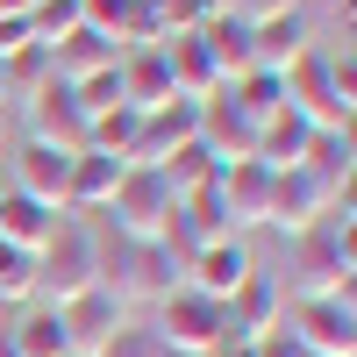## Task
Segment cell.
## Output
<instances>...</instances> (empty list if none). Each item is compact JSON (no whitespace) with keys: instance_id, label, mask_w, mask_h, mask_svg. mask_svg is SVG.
Masks as SVG:
<instances>
[{"instance_id":"23","label":"cell","mask_w":357,"mask_h":357,"mask_svg":"<svg viewBox=\"0 0 357 357\" xmlns=\"http://www.w3.org/2000/svg\"><path fill=\"white\" fill-rule=\"evenodd\" d=\"M107 65H114V43H107V36H93L86 22L72 29V36H57V43H50V72L65 79V86L93 79V72H107Z\"/></svg>"},{"instance_id":"9","label":"cell","mask_w":357,"mask_h":357,"mask_svg":"<svg viewBox=\"0 0 357 357\" xmlns=\"http://www.w3.org/2000/svg\"><path fill=\"white\" fill-rule=\"evenodd\" d=\"M29 143H50V151H65V158L86 151V107L72 100L65 79H50L43 93L29 100Z\"/></svg>"},{"instance_id":"15","label":"cell","mask_w":357,"mask_h":357,"mask_svg":"<svg viewBox=\"0 0 357 357\" xmlns=\"http://www.w3.org/2000/svg\"><path fill=\"white\" fill-rule=\"evenodd\" d=\"M215 193H222V207H229V229L243 236V229L264 222V207H272V172H264L257 158L222 165V172H215Z\"/></svg>"},{"instance_id":"8","label":"cell","mask_w":357,"mask_h":357,"mask_svg":"<svg viewBox=\"0 0 357 357\" xmlns=\"http://www.w3.org/2000/svg\"><path fill=\"white\" fill-rule=\"evenodd\" d=\"M57 321H65V343H72V357H100L114 336L129 329V307L114 301V293H79V301H65L57 307Z\"/></svg>"},{"instance_id":"26","label":"cell","mask_w":357,"mask_h":357,"mask_svg":"<svg viewBox=\"0 0 357 357\" xmlns=\"http://www.w3.org/2000/svg\"><path fill=\"white\" fill-rule=\"evenodd\" d=\"M50 79H57V72H50V50H43V43H29V50H15L8 65H0V100H22V107H29Z\"/></svg>"},{"instance_id":"5","label":"cell","mask_w":357,"mask_h":357,"mask_svg":"<svg viewBox=\"0 0 357 357\" xmlns=\"http://www.w3.org/2000/svg\"><path fill=\"white\" fill-rule=\"evenodd\" d=\"M172 207H178V193L165 186V172L129 165V172H122V186H114V200H107V229H114V236H129V243H158L165 222H172Z\"/></svg>"},{"instance_id":"17","label":"cell","mask_w":357,"mask_h":357,"mask_svg":"<svg viewBox=\"0 0 357 357\" xmlns=\"http://www.w3.org/2000/svg\"><path fill=\"white\" fill-rule=\"evenodd\" d=\"M158 50H165V72H172L178 100H215L222 93V72H215V57H207V43L193 36V29H186V36H165Z\"/></svg>"},{"instance_id":"6","label":"cell","mask_w":357,"mask_h":357,"mask_svg":"<svg viewBox=\"0 0 357 357\" xmlns=\"http://www.w3.org/2000/svg\"><path fill=\"white\" fill-rule=\"evenodd\" d=\"M279 329L307 357H357V301H293Z\"/></svg>"},{"instance_id":"39","label":"cell","mask_w":357,"mask_h":357,"mask_svg":"<svg viewBox=\"0 0 357 357\" xmlns=\"http://www.w3.org/2000/svg\"><path fill=\"white\" fill-rule=\"evenodd\" d=\"M29 8H36V0H0V15H29Z\"/></svg>"},{"instance_id":"19","label":"cell","mask_w":357,"mask_h":357,"mask_svg":"<svg viewBox=\"0 0 357 357\" xmlns=\"http://www.w3.org/2000/svg\"><path fill=\"white\" fill-rule=\"evenodd\" d=\"M301 172H307L329 200H343V193H350V172H357V158H350V129H314L307 151H301Z\"/></svg>"},{"instance_id":"27","label":"cell","mask_w":357,"mask_h":357,"mask_svg":"<svg viewBox=\"0 0 357 357\" xmlns=\"http://www.w3.org/2000/svg\"><path fill=\"white\" fill-rule=\"evenodd\" d=\"M222 93H229V107L243 114V122H264V114H279V107H286L279 72H243L236 86H222Z\"/></svg>"},{"instance_id":"37","label":"cell","mask_w":357,"mask_h":357,"mask_svg":"<svg viewBox=\"0 0 357 357\" xmlns=\"http://www.w3.org/2000/svg\"><path fill=\"white\" fill-rule=\"evenodd\" d=\"M207 357H257V343H243V336H222V343L207 350Z\"/></svg>"},{"instance_id":"35","label":"cell","mask_w":357,"mask_h":357,"mask_svg":"<svg viewBox=\"0 0 357 357\" xmlns=\"http://www.w3.org/2000/svg\"><path fill=\"white\" fill-rule=\"evenodd\" d=\"M229 8L243 15V22H272V15H293L301 0H229Z\"/></svg>"},{"instance_id":"38","label":"cell","mask_w":357,"mask_h":357,"mask_svg":"<svg viewBox=\"0 0 357 357\" xmlns=\"http://www.w3.org/2000/svg\"><path fill=\"white\" fill-rule=\"evenodd\" d=\"M307 8H321V15H343V29H350V0H307Z\"/></svg>"},{"instance_id":"24","label":"cell","mask_w":357,"mask_h":357,"mask_svg":"<svg viewBox=\"0 0 357 357\" xmlns=\"http://www.w3.org/2000/svg\"><path fill=\"white\" fill-rule=\"evenodd\" d=\"M0 336H8V350H15V357H72L57 307H22V314H15Z\"/></svg>"},{"instance_id":"34","label":"cell","mask_w":357,"mask_h":357,"mask_svg":"<svg viewBox=\"0 0 357 357\" xmlns=\"http://www.w3.org/2000/svg\"><path fill=\"white\" fill-rule=\"evenodd\" d=\"M15 50H29V15H0V65Z\"/></svg>"},{"instance_id":"21","label":"cell","mask_w":357,"mask_h":357,"mask_svg":"<svg viewBox=\"0 0 357 357\" xmlns=\"http://www.w3.org/2000/svg\"><path fill=\"white\" fill-rule=\"evenodd\" d=\"M50 222H57V207H36V200H22L0 186V250H29L36 257L50 243Z\"/></svg>"},{"instance_id":"11","label":"cell","mask_w":357,"mask_h":357,"mask_svg":"<svg viewBox=\"0 0 357 357\" xmlns=\"http://www.w3.org/2000/svg\"><path fill=\"white\" fill-rule=\"evenodd\" d=\"M222 321H229V336L264 343V336H279V321H286V293L264 279V272H250V279L222 301Z\"/></svg>"},{"instance_id":"13","label":"cell","mask_w":357,"mask_h":357,"mask_svg":"<svg viewBox=\"0 0 357 357\" xmlns=\"http://www.w3.org/2000/svg\"><path fill=\"white\" fill-rule=\"evenodd\" d=\"M65 172H72L65 151H50V143H22V151L8 158V193L36 200V207H57V200H65Z\"/></svg>"},{"instance_id":"42","label":"cell","mask_w":357,"mask_h":357,"mask_svg":"<svg viewBox=\"0 0 357 357\" xmlns=\"http://www.w3.org/2000/svg\"><path fill=\"white\" fill-rule=\"evenodd\" d=\"M0 158H8V151H0Z\"/></svg>"},{"instance_id":"4","label":"cell","mask_w":357,"mask_h":357,"mask_svg":"<svg viewBox=\"0 0 357 357\" xmlns=\"http://www.w3.org/2000/svg\"><path fill=\"white\" fill-rule=\"evenodd\" d=\"M172 357H207L222 336H229V321H222V301H207V293H193L186 279H178L165 301H158V329H151Z\"/></svg>"},{"instance_id":"33","label":"cell","mask_w":357,"mask_h":357,"mask_svg":"<svg viewBox=\"0 0 357 357\" xmlns=\"http://www.w3.org/2000/svg\"><path fill=\"white\" fill-rule=\"evenodd\" d=\"M100 357H172V350H165V343H158L151 329H122V336H114V343H107Z\"/></svg>"},{"instance_id":"1","label":"cell","mask_w":357,"mask_h":357,"mask_svg":"<svg viewBox=\"0 0 357 357\" xmlns=\"http://www.w3.org/2000/svg\"><path fill=\"white\" fill-rule=\"evenodd\" d=\"M293 301H357V222L293 236Z\"/></svg>"},{"instance_id":"12","label":"cell","mask_w":357,"mask_h":357,"mask_svg":"<svg viewBox=\"0 0 357 357\" xmlns=\"http://www.w3.org/2000/svg\"><path fill=\"white\" fill-rule=\"evenodd\" d=\"M122 158H100V151H79L72 158V172H65V200H57V215H107V200H114V186H122Z\"/></svg>"},{"instance_id":"10","label":"cell","mask_w":357,"mask_h":357,"mask_svg":"<svg viewBox=\"0 0 357 357\" xmlns=\"http://www.w3.org/2000/svg\"><path fill=\"white\" fill-rule=\"evenodd\" d=\"M329 193L314 186V178L301 172V165H286V172H272V207H264V222H272L279 236H307L314 222H329Z\"/></svg>"},{"instance_id":"25","label":"cell","mask_w":357,"mask_h":357,"mask_svg":"<svg viewBox=\"0 0 357 357\" xmlns=\"http://www.w3.org/2000/svg\"><path fill=\"white\" fill-rule=\"evenodd\" d=\"M307 136H314V129H307V122H301L293 107L264 114V122H257V165H264V172H286V165H301Z\"/></svg>"},{"instance_id":"31","label":"cell","mask_w":357,"mask_h":357,"mask_svg":"<svg viewBox=\"0 0 357 357\" xmlns=\"http://www.w3.org/2000/svg\"><path fill=\"white\" fill-rule=\"evenodd\" d=\"M129 8H136V0H79V22L93 29V36H107V43H122V22H129Z\"/></svg>"},{"instance_id":"18","label":"cell","mask_w":357,"mask_h":357,"mask_svg":"<svg viewBox=\"0 0 357 357\" xmlns=\"http://www.w3.org/2000/svg\"><path fill=\"white\" fill-rule=\"evenodd\" d=\"M193 36L207 43V57H215V72H222V86H236L243 72H257V50H250V22L236 15V8H222V15H207Z\"/></svg>"},{"instance_id":"32","label":"cell","mask_w":357,"mask_h":357,"mask_svg":"<svg viewBox=\"0 0 357 357\" xmlns=\"http://www.w3.org/2000/svg\"><path fill=\"white\" fill-rule=\"evenodd\" d=\"M151 15H158L165 36H186V29H200V22H207L200 0H151Z\"/></svg>"},{"instance_id":"2","label":"cell","mask_w":357,"mask_h":357,"mask_svg":"<svg viewBox=\"0 0 357 357\" xmlns=\"http://www.w3.org/2000/svg\"><path fill=\"white\" fill-rule=\"evenodd\" d=\"M100 286V229L86 215H57L50 222V243L36 250V293L43 307H65L79 293Z\"/></svg>"},{"instance_id":"41","label":"cell","mask_w":357,"mask_h":357,"mask_svg":"<svg viewBox=\"0 0 357 357\" xmlns=\"http://www.w3.org/2000/svg\"><path fill=\"white\" fill-rule=\"evenodd\" d=\"M0 114H8V100H0Z\"/></svg>"},{"instance_id":"16","label":"cell","mask_w":357,"mask_h":357,"mask_svg":"<svg viewBox=\"0 0 357 357\" xmlns=\"http://www.w3.org/2000/svg\"><path fill=\"white\" fill-rule=\"evenodd\" d=\"M250 272H257V264H250V250H243V236H222V243H207V250L186 264V286L207 293V301H229Z\"/></svg>"},{"instance_id":"22","label":"cell","mask_w":357,"mask_h":357,"mask_svg":"<svg viewBox=\"0 0 357 357\" xmlns=\"http://www.w3.org/2000/svg\"><path fill=\"white\" fill-rule=\"evenodd\" d=\"M250 50H257V72H286L293 57L307 50V15H272V22H250Z\"/></svg>"},{"instance_id":"20","label":"cell","mask_w":357,"mask_h":357,"mask_svg":"<svg viewBox=\"0 0 357 357\" xmlns=\"http://www.w3.org/2000/svg\"><path fill=\"white\" fill-rule=\"evenodd\" d=\"M114 72H122V107L151 114V107H165V100H172L165 50H129V57H114Z\"/></svg>"},{"instance_id":"29","label":"cell","mask_w":357,"mask_h":357,"mask_svg":"<svg viewBox=\"0 0 357 357\" xmlns=\"http://www.w3.org/2000/svg\"><path fill=\"white\" fill-rule=\"evenodd\" d=\"M79 29V0H36V8H29V43H57V36H72Z\"/></svg>"},{"instance_id":"36","label":"cell","mask_w":357,"mask_h":357,"mask_svg":"<svg viewBox=\"0 0 357 357\" xmlns=\"http://www.w3.org/2000/svg\"><path fill=\"white\" fill-rule=\"evenodd\" d=\"M257 357H307V350H301V343H293V336L279 329V336H264V343H257Z\"/></svg>"},{"instance_id":"14","label":"cell","mask_w":357,"mask_h":357,"mask_svg":"<svg viewBox=\"0 0 357 357\" xmlns=\"http://www.w3.org/2000/svg\"><path fill=\"white\" fill-rule=\"evenodd\" d=\"M193 143L215 165H243V158H257V122H243L229 107V93H215V100H200V136Z\"/></svg>"},{"instance_id":"30","label":"cell","mask_w":357,"mask_h":357,"mask_svg":"<svg viewBox=\"0 0 357 357\" xmlns=\"http://www.w3.org/2000/svg\"><path fill=\"white\" fill-rule=\"evenodd\" d=\"M72 100L86 107V122H93V114H107V107H122V72L107 65V72H93V79H79V86H72Z\"/></svg>"},{"instance_id":"7","label":"cell","mask_w":357,"mask_h":357,"mask_svg":"<svg viewBox=\"0 0 357 357\" xmlns=\"http://www.w3.org/2000/svg\"><path fill=\"white\" fill-rule=\"evenodd\" d=\"M200 136V100H165V107H151V114H136V143H129V165H143V172H158L172 151H186V143Z\"/></svg>"},{"instance_id":"40","label":"cell","mask_w":357,"mask_h":357,"mask_svg":"<svg viewBox=\"0 0 357 357\" xmlns=\"http://www.w3.org/2000/svg\"><path fill=\"white\" fill-rule=\"evenodd\" d=\"M0 357H15V350H8V336H0Z\"/></svg>"},{"instance_id":"28","label":"cell","mask_w":357,"mask_h":357,"mask_svg":"<svg viewBox=\"0 0 357 357\" xmlns=\"http://www.w3.org/2000/svg\"><path fill=\"white\" fill-rule=\"evenodd\" d=\"M158 172H165V186H172V193H193V186H207V178H215L222 165H215V158H207V151H200V143H186V151H172V158H165Z\"/></svg>"},{"instance_id":"3","label":"cell","mask_w":357,"mask_h":357,"mask_svg":"<svg viewBox=\"0 0 357 357\" xmlns=\"http://www.w3.org/2000/svg\"><path fill=\"white\" fill-rule=\"evenodd\" d=\"M186 279V264H178L165 243H129V236L100 229V293H114V301H165V293Z\"/></svg>"}]
</instances>
